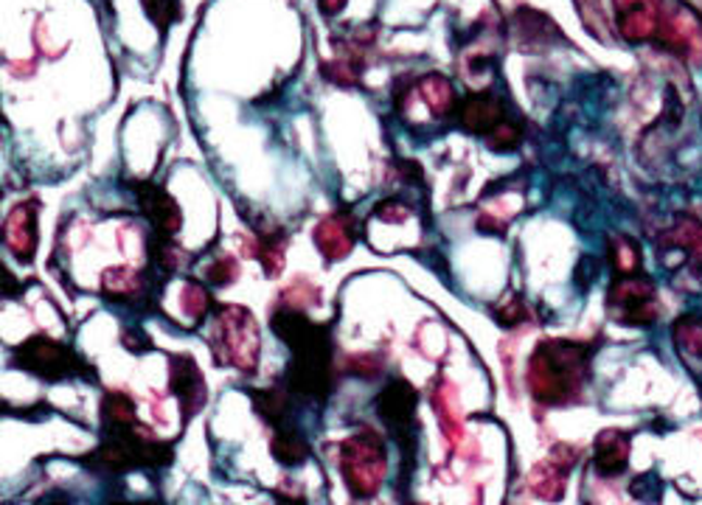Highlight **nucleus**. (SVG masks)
Here are the masks:
<instances>
[{
    "label": "nucleus",
    "mask_w": 702,
    "mask_h": 505,
    "mask_svg": "<svg viewBox=\"0 0 702 505\" xmlns=\"http://www.w3.org/2000/svg\"><path fill=\"white\" fill-rule=\"evenodd\" d=\"M588 374V349L567 340H548L537 345L528 365L531 393L546 404L571 402L581 391Z\"/></svg>",
    "instance_id": "f257e3e1"
},
{
    "label": "nucleus",
    "mask_w": 702,
    "mask_h": 505,
    "mask_svg": "<svg viewBox=\"0 0 702 505\" xmlns=\"http://www.w3.org/2000/svg\"><path fill=\"white\" fill-rule=\"evenodd\" d=\"M214 351L220 363L237 365L242 370H256L259 329L256 320L242 306H225L216 317Z\"/></svg>",
    "instance_id": "f03ea898"
},
{
    "label": "nucleus",
    "mask_w": 702,
    "mask_h": 505,
    "mask_svg": "<svg viewBox=\"0 0 702 505\" xmlns=\"http://www.w3.org/2000/svg\"><path fill=\"white\" fill-rule=\"evenodd\" d=\"M340 471L346 483L358 497H368L379 489L383 475H386V450L383 441L372 430H363L360 435L349 438L340 446Z\"/></svg>",
    "instance_id": "7ed1b4c3"
},
{
    "label": "nucleus",
    "mask_w": 702,
    "mask_h": 505,
    "mask_svg": "<svg viewBox=\"0 0 702 505\" xmlns=\"http://www.w3.org/2000/svg\"><path fill=\"white\" fill-rule=\"evenodd\" d=\"M331 340L329 334H317L310 345L296 351L287 368V391L304 399H324L331 393Z\"/></svg>",
    "instance_id": "20e7f679"
},
{
    "label": "nucleus",
    "mask_w": 702,
    "mask_h": 505,
    "mask_svg": "<svg viewBox=\"0 0 702 505\" xmlns=\"http://www.w3.org/2000/svg\"><path fill=\"white\" fill-rule=\"evenodd\" d=\"M14 365L35 377L48 379V382H60V379H68L82 374V363L68 345L57 343L51 337H32V340H23L17 349H14Z\"/></svg>",
    "instance_id": "39448f33"
},
{
    "label": "nucleus",
    "mask_w": 702,
    "mask_h": 505,
    "mask_svg": "<svg viewBox=\"0 0 702 505\" xmlns=\"http://www.w3.org/2000/svg\"><path fill=\"white\" fill-rule=\"evenodd\" d=\"M657 290L647 276H618L607 292V306L624 326H649L657 320Z\"/></svg>",
    "instance_id": "423d86ee"
},
{
    "label": "nucleus",
    "mask_w": 702,
    "mask_h": 505,
    "mask_svg": "<svg viewBox=\"0 0 702 505\" xmlns=\"http://www.w3.org/2000/svg\"><path fill=\"white\" fill-rule=\"evenodd\" d=\"M416 402H419V396H416L413 384H408L405 379H393L386 391L377 396L379 418L386 421L391 435L397 438L405 452L413 438L411 427H413V416H416Z\"/></svg>",
    "instance_id": "0eeeda50"
},
{
    "label": "nucleus",
    "mask_w": 702,
    "mask_h": 505,
    "mask_svg": "<svg viewBox=\"0 0 702 505\" xmlns=\"http://www.w3.org/2000/svg\"><path fill=\"white\" fill-rule=\"evenodd\" d=\"M618 31L627 42H647L661 31L655 0H615Z\"/></svg>",
    "instance_id": "6e6552de"
},
{
    "label": "nucleus",
    "mask_w": 702,
    "mask_h": 505,
    "mask_svg": "<svg viewBox=\"0 0 702 505\" xmlns=\"http://www.w3.org/2000/svg\"><path fill=\"white\" fill-rule=\"evenodd\" d=\"M7 244L21 262H32L37 250V202H21L3 223Z\"/></svg>",
    "instance_id": "1a4fd4ad"
},
{
    "label": "nucleus",
    "mask_w": 702,
    "mask_h": 505,
    "mask_svg": "<svg viewBox=\"0 0 702 505\" xmlns=\"http://www.w3.org/2000/svg\"><path fill=\"white\" fill-rule=\"evenodd\" d=\"M136 194L138 202H141V211L147 214L149 223L155 225L158 233L175 236L180 230V209H177V202L161 186H155V182H136Z\"/></svg>",
    "instance_id": "9d476101"
},
{
    "label": "nucleus",
    "mask_w": 702,
    "mask_h": 505,
    "mask_svg": "<svg viewBox=\"0 0 702 505\" xmlns=\"http://www.w3.org/2000/svg\"><path fill=\"white\" fill-rule=\"evenodd\" d=\"M172 391L180 399L183 418L195 416L200 411V404L205 402V384L203 374L195 365V359L186 357V354H177L172 359Z\"/></svg>",
    "instance_id": "9b49d317"
},
{
    "label": "nucleus",
    "mask_w": 702,
    "mask_h": 505,
    "mask_svg": "<svg viewBox=\"0 0 702 505\" xmlns=\"http://www.w3.org/2000/svg\"><path fill=\"white\" fill-rule=\"evenodd\" d=\"M666 40L675 51H682L694 65H702V21L691 9L677 7L666 23Z\"/></svg>",
    "instance_id": "f8f14e48"
},
{
    "label": "nucleus",
    "mask_w": 702,
    "mask_h": 505,
    "mask_svg": "<svg viewBox=\"0 0 702 505\" xmlns=\"http://www.w3.org/2000/svg\"><path fill=\"white\" fill-rule=\"evenodd\" d=\"M315 244L329 262H340L354 248V225L346 214L326 216L324 223H317L315 228Z\"/></svg>",
    "instance_id": "ddd939ff"
},
{
    "label": "nucleus",
    "mask_w": 702,
    "mask_h": 505,
    "mask_svg": "<svg viewBox=\"0 0 702 505\" xmlns=\"http://www.w3.org/2000/svg\"><path fill=\"white\" fill-rule=\"evenodd\" d=\"M461 127L469 132H492L503 122V104L494 93H473L461 104Z\"/></svg>",
    "instance_id": "4468645a"
},
{
    "label": "nucleus",
    "mask_w": 702,
    "mask_h": 505,
    "mask_svg": "<svg viewBox=\"0 0 702 505\" xmlns=\"http://www.w3.org/2000/svg\"><path fill=\"white\" fill-rule=\"evenodd\" d=\"M627 452H629L627 435L607 430L599 441H596V458H593L596 469H599L601 475H618V471H624V466H627Z\"/></svg>",
    "instance_id": "2eb2a0df"
},
{
    "label": "nucleus",
    "mask_w": 702,
    "mask_h": 505,
    "mask_svg": "<svg viewBox=\"0 0 702 505\" xmlns=\"http://www.w3.org/2000/svg\"><path fill=\"white\" fill-rule=\"evenodd\" d=\"M273 458L281 466H301L310 455V444H306L304 432L292 425L276 427V435H273Z\"/></svg>",
    "instance_id": "dca6fc26"
},
{
    "label": "nucleus",
    "mask_w": 702,
    "mask_h": 505,
    "mask_svg": "<svg viewBox=\"0 0 702 505\" xmlns=\"http://www.w3.org/2000/svg\"><path fill=\"white\" fill-rule=\"evenodd\" d=\"M253 404H256L259 416L267 418L273 427L287 425L290 418V396L284 388H267V391L253 393Z\"/></svg>",
    "instance_id": "f3484780"
},
{
    "label": "nucleus",
    "mask_w": 702,
    "mask_h": 505,
    "mask_svg": "<svg viewBox=\"0 0 702 505\" xmlns=\"http://www.w3.org/2000/svg\"><path fill=\"white\" fill-rule=\"evenodd\" d=\"M419 93L422 99H425L427 108H430L436 115H444L453 110V101H455L453 85H450V79H444V76L427 74L425 79L419 81Z\"/></svg>",
    "instance_id": "a211bd4d"
},
{
    "label": "nucleus",
    "mask_w": 702,
    "mask_h": 505,
    "mask_svg": "<svg viewBox=\"0 0 702 505\" xmlns=\"http://www.w3.org/2000/svg\"><path fill=\"white\" fill-rule=\"evenodd\" d=\"M102 413L104 425H108V430L113 432V435L115 432H127L136 427V404L129 402L124 393H110L102 404Z\"/></svg>",
    "instance_id": "6ab92c4d"
},
{
    "label": "nucleus",
    "mask_w": 702,
    "mask_h": 505,
    "mask_svg": "<svg viewBox=\"0 0 702 505\" xmlns=\"http://www.w3.org/2000/svg\"><path fill=\"white\" fill-rule=\"evenodd\" d=\"M102 290L104 295H110L113 301H129V298L141 295L143 290V278L133 269H108L102 278Z\"/></svg>",
    "instance_id": "aec40b11"
},
{
    "label": "nucleus",
    "mask_w": 702,
    "mask_h": 505,
    "mask_svg": "<svg viewBox=\"0 0 702 505\" xmlns=\"http://www.w3.org/2000/svg\"><path fill=\"white\" fill-rule=\"evenodd\" d=\"M610 262L622 276H635V269L641 267V250L627 236H615L610 239Z\"/></svg>",
    "instance_id": "412c9836"
},
{
    "label": "nucleus",
    "mask_w": 702,
    "mask_h": 505,
    "mask_svg": "<svg viewBox=\"0 0 702 505\" xmlns=\"http://www.w3.org/2000/svg\"><path fill=\"white\" fill-rule=\"evenodd\" d=\"M677 349L691 357H702V317H680L675 324Z\"/></svg>",
    "instance_id": "4be33fe9"
},
{
    "label": "nucleus",
    "mask_w": 702,
    "mask_h": 505,
    "mask_svg": "<svg viewBox=\"0 0 702 505\" xmlns=\"http://www.w3.org/2000/svg\"><path fill=\"white\" fill-rule=\"evenodd\" d=\"M149 250H152V258L158 262V267L163 269V273H175L177 264H180V248H175L172 244L170 236L158 233V239L152 244H149Z\"/></svg>",
    "instance_id": "5701e85b"
},
{
    "label": "nucleus",
    "mask_w": 702,
    "mask_h": 505,
    "mask_svg": "<svg viewBox=\"0 0 702 505\" xmlns=\"http://www.w3.org/2000/svg\"><path fill=\"white\" fill-rule=\"evenodd\" d=\"M211 306L209 292L200 287V283H189L186 290H183V312L191 317H203Z\"/></svg>",
    "instance_id": "b1692460"
},
{
    "label": "nucleus",
    "mask_w": 702,
    "mask_h": 505,
    "mask_svg": "<svg viewBox=\"0 0 702 505\" xmlns=\"http://www.w3.org/2000/svg\"><path fill=\"white\" fill-rule=\"evenodd\" d=\"M143 9L161 28H166L177 17V0H143Z\"/></svg>",
    "instance_id": "393cba45"
},
{
    "label": "nucleus",
    "mask_w": 702,
    "mask_h": 505,
    "mask_svg": "<svg viewBox=\"0 0 702 505\" xmlns=\"http://www.w3.org/2000/svg\"><path fill=\"white\" fill-rule=\"evenodd\" d=\"M237 276H239V267H237V262H234V258H230V256L216 258V262L209 267V273H205V278H209L211 283H216V287H223V283L237 281Z\"/></svg>",
    "instance_id": "a878e982"
},
{
    "label": "nucleus",
    "mask_w": 702,
    "mask_h": 505,
    "mask_svg": "<svg viewBox=\"0 0 702 505\" xmlns=\"http://www.w3.org/2000/svg\"><path fill=\"white\" fill-rule=\"evenodd\" d=\"M489 147L500 149V152H509V149H514L517 147V129H514L509 122H500L498 127L492 129V135H489Z\"/></svg>",
    "instance_id": "bb28decb"
},
{
    "label": "nucleus",
    "mask_w": 702,
    "mask_h": 505,
    "mask_svg": "<svg viewBox=\"0 0 702 505\" xmlns=\"http://www.w3.org/2000/svg\"><path fill=\"white\" fill-rule=\"evenodd\" d=\"M324 71H326V76L338 81V85H354V81H358L354 67L343 65V62H329V65H324Z\"/></svg>",
    "instance_id": "cd10ccee"
},
{
    "label": "nucleus",
    "mask_w": 702,
    "mask_h": 505,
    "mask_svg": "<svg viewBox=\"0 0 702 505\" xmlns=\"http://www.w3.org/2000/svg\"><path fill=\"white\" fill-rule=\"evenodd\" d=\"M408 214H411V211H408L402 202H379L377 205V216H383L388 223H402V219H408Z\"/></svg>",
    "instance_id": "c85d7f7f"
},
{
    "label": "nucleus",
    "mask_w": 702,
    "mask_h": 505,
    "mask_svg": "<svg viewBox=\"0 0 702 505\" xmlns=\"http://www.w3.org/2000/svg\"><path fill=\"white\" fill-rule=\"evenodd\" d=\"M346 3H349V0H317V7H321V12H324V14L343 12Z\"/></svg>",
    "instance_id": "c756f323"
},
{
    "label": "nucleus",
    "mask_w": 702,
    "mask_h": 505,
    "mask_svg": "<svg viewBox=\"0 0 702 505\" xmlns=\"http://www.w3.org/2000/svg\"><path fill=\"white\" fill-rule=\"evenodd\" d=\"M14 290H17V283H14L12 273H3V292H7V295H14Z\"/></svg>",
    "instance_id": "7c9ffc66"
},
{
    "label": "nucleus",
    "mask_w": 702,
    "mask_h": 505,
    "mask_svg": "<svg viewBox=\"0 0 702 505\" xmlns=\"http://www.w3.org/2000/svg\"><path fill=\"white\" fill-rule=\"evenodd\" d=\"M278 505H306L301 497H284V494H278Z\"/></svg>",
    "instance_id": "2f4dec72"
},
{
    "label": "nucleus",
    "mask_w": 702,
    "mask_h": 505,
    "mask_svg": "<svg viewBox=\"0 0 702 505\" xmlns=\"http://www.w3.org/2000/svg\"><path fill=\"white\" fill-rule=\"evenodd\" d=\"M110 505H155V503H124V500H118V503H110Z\"/></svg>",
    "instance_id": "473e14b6"
}]
</instances>
